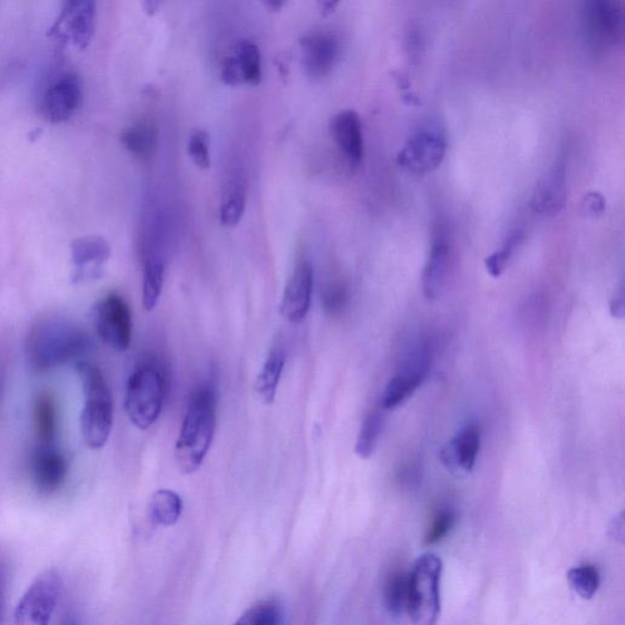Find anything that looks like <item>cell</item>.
<instances>
[{"mask_svg":"<svg viewBox=\"0 0 625 625\" xmlns=\"http://www.w3.org/2000/svg\"><path fill=\"white\" fill-rule=\"evenodd\" d=\"M122 142L130 153L145 158L153 154L156 145V130L151 122H140L126 129Z\"/></svg>","mask_w":625,"mask_h":625,"instance_id":"cell-27","label":"cell"},{"mask_svg":"<svg viewBox=\"0 0 625 625\" xmlns=\"http://www.w3.org/2000/svg\"><path fill=\"white\" fill-rule=\"evenodd\" d=\"M168 393V377L158 360L150 359L137 367L127 381L125 409L131 423L150 429L160 419Z\"/></svg>","mask_w":625,"mask_h":625,"instance_id":"cell-4","label":"cell"},{"mask_svg":"<svg viewBox=\"0 0 625 625\" xmlns=\"http://www.w3.org/2000/svg\"><path fill=\"white\" fill-rule=\"evenodd\" d=\"M347 290L344 285H336L331 286L327 291V295L324 297V305L326 309L330 312V315H339L341 310H344L347 305Z\"/></svg>","mask_w":625,"mask_h":625,"instance_id":"cell-35","label":"cell"},{"mask_svg":"<svg viewBox=\"0 0 625 625\" xmlns=\"http://www.w3.org/2000/svg\"><path fill=\"white\" fill-rule=\"evenodd\" d=\"M566 578L571 588L585 600L594 598L601 583L598 569L591 564L574 566Z\"/></svg>","mask_w":625,"mask_h":625,"instance_id":"cell-32","label":"cell"},{"mask_svg":"<svg viewBox=\"0 0 625 625\" xmlns=\"http://www.w3.org/2000/svg\"><path fill=\"white\" fill-rule=\"evenodd\" d=\"M339 3L337 2H324L321 3V10L320 12L324 15H329L330 13L334 12L336 5Z\"/></svg>","mask_w":625,"mask_h":625,"instance_id":"cell-40","label":"cell"},{"mask_svg":"<svg viewBox=\"0 0 625 625\" xmlns=\"http://www.w3.org/2000/svg\"><path fill=\"white\" fill-rule=\"evenodd\" d=\"M160 3L158 2H146L143 3L144 7V12L149 13L150 15H153L154 13L158 12V8H160Z\"/></svg>","mask_w":625,"mask_h":625,"instance_id":"cell-41","label":"cell"},{"mask_svg":"<svg viewBox=\"0 0 625 625\" xmlns=\"http://www.w3.org/2000/svg\"><path fill=\"white\" fill-rule=\"evenodd\" d=\"M446 151L445 135L432 127H425L409 136L397 154V163L410 173L423 175L442 165Z\"/></svg>","mask_w":625,"mask_h":625,"instance_id":"cell-9","label":"cell"},{"mask_svg":"<svg viewBox=\"0 0 625 625\" xmlns=\"http://www.w3.org/2000/svg\"><path fill=\"white\" fill-rule=\"evenodd\" d=\"M455 522L456 516L452 511L442 510L437 512L426 532L425 544L435 545L445 539V536L451 532Z\"/></svg>","mask_w":625,"mask_h":625,"instance_id":"cell-34","label":"cell"},{"mask_svg":"<svg viewBox=\"0 0 625 625\" xmlns=\"http://www.w3.org/2000/svg\"><path fill=\"white\" fill-rule=\"evenodd\" d=\"M182 498L178 493L163 488L153 494L150 515L154 524L171 526L179 522L182 514Z\"/></svg>","mask_w":625,"mask_h":625,"instance_id":"cell-26","label":"cell"},{"mask_svg":"<svg viewBox=\"0 0 625 625\" xmlns=\"http://www.w3.org/2000/svg\"><path fill=\"white\" fill-rule=\"evenodd\" d=\"M84 101V85L80 76L65 73L55 78L41 100V114L48 123L63 124L71 120Z\"/></svg>","mask_w":625,"mask_h":625,"instance_id":"cell-11","label":"cell"},{"mask_svg":"<svg viewBox=\"0 0 625 625\" xmlns=\"http://www.w3.org/2000/svg\"><path fill=\"white\" fill-rule=\"evenodd\" d=\"M5 564L2 559H0V605H2V599L4 594V586H5Z\"/></svg>","mask_w":625,"mask_h":625,"instance_id":"cell-39","label":"cell"},{"mask_svg":"<svg viewBox=\"0 0 625 625\" xmlns=\"http://www.w3.org/2000/svg\"><path fill=\"white\" fill-rule=\"evenodd\" d=\"M315 290V270L308 260H301L288 282L281 302V316L292 324L306 319Z\"/></svg>","mask_w":625,"mask_h":625,"instance_id":"cell-13","label":"cell"},{"mask_svg":"<svg viewBox=\"0 0 625 625\" xmlns=\"http://www.w3.org/2000/svg\"><path fill=\"white\" fill-rule=\"evenodd\" d=\"M165 281V260L161 253L146 251L143 259L142 301L145 310L158 305Z\"/></svg>","mask_w":625,"mask_h":625,"instance_id":"cell-23","label":"cell"},{"mask_svg":"<svg viewBox=\"0 0 625 625\" xmlns=\"http://www.w3.org/2000/svg\"><path fill=\"white\" fill-rule=\"evenodd\" d=\"M449 264V247L445 239L438 238L432 250L423 271V292L429 301L442 296Z\"/></svg>","mask_w":625,"mask_h":625,"instance_id":"cell-21","label":"cell"},{"mask_svg":"<svg viewBox=\"0 0 625 625\" xmlns=\"http://www.w3.org/2000/svg\"><path fill=\"white\" fill-rule=\"evenodd\" d=\"M72 281L91 282L103 277L112 256L110 242L101 237L78 238L72 243Z\"/></svg>","mask_w":625,"mask_h":625,"instance_id":"cell-12","label":"cell"},{"mask_svg":"<svg viewBox=\"0 0 625 625\" xmlns=\"http://www.w3.org/2000/svg\"><path fill=\"white\" fill-rule=\"evenodd\" d=\"M266 4L269 9L276 10V12L277 10H280L283 5H285V3L282 2H267Z\"/></svg>","mask_w":625,"mask_h":625,"instance_id":"cell-42","label":"cell"},{"mask_svg":"<svg viewBox=\"0 0 625 625\" xmlns=\"http://www.w3.org/2000/svg\"><path fill=\"white\" fill-rule=\"evenodd\" d=\"M384 600L390 613L398 615L407 611L408 574L393 572L388 575L384 588Z\"/></svg>","mask_w":625,"mask_h":625,"instance_id":"cell-31","label":"cell"},{"mask_svg":"<svg viewBox=\"0 0 625 625\" xmlns=\"http://www.w3.org/2000/svg\"><path fill=\"white\" fill-rule=\"evenodd\" d=\"M34 426L37 446H53L56 443L59 418L56 400L52 394L41 393L34 404Z\"/></svg>","mask_w":625,"mask_h":625,"instance_id":"cell-22","label":"cell"},{"mask_svg":"<svg viewBox=\"0 0 625 625\" xmlns=\"http://www.w3.org/2000/svg\"><path fill=\"white\" fill-rule=\"evenodd\" d=\"M443 561L434 553L419 557L412 572L408 574L407 611L413 625H436L442 601Z\"/></svg>","mask_w":625,"mask_h":625,"instance_id":"cell-5","label":"cell"},{"mask_svg":"<svg viewBox=\"0 0 625 625\" xmlns=\"http://www.w3.org/2000/svg\"><path fill=\"white\" fill-rule=\"evenodd\" d=\"M283 609L277 600H263L244 612L234 625H282Z\"/></svg>","mask_w":625,"mask_h":625,"instance_id":"cell-30","label":"cell"},{"mask_svg":"<svg viewBox=\"0 0 625 625\" xmlns=\"http://www.w3.org/2000/svg\"><path fill=\"white\" fill-rule=\"evenodd\" d=\"M76 370L85 399L81 412L82 437L88 447L101 449L110 439L114 424L111 388L103 371L90 361H78Z\"/></svg>","mask_w":625,"mask_h":625,"instance_id":"cell-3","label":"cell"},{"mask_svg":"<svg viewBox=\"0 0 625 625\" xmlns=\"http://www.w3.org/2000/svg\"><path fill=\"white\" fill-rule=\"evenodd\" d=\"M523 240V229L516 228L507 234L500 248L486 257L485 268L493 278H500L502 276L514 253L521 247Z\"/></svg>","mask_w":625,"mask_h":625,"instance_id":"cell-28","label":"cell"},{"mask_svg":"<svg viewBox=\"0 0 625 625\" xmlns=\"http://www.w3.org/2000/svg\"><path fill=\"white\" fill-rule=\"evenodd\" d=\"M246 184L241 179H232L225 188L220 202V222L225 228H234L240 224L246 211Z\"/></svg>","mask_w":625,"mask_h":625,"instance_id":"cell-25","label":"cell"},{"mask_svg":"<svg viewBox=\"0 0 625 625\" xmlns=\"http://www.w3.org/2000/svg\"><path fill=\"white\" fill-rule=\"evenodd\" d=\"M610 535L612 539L618 543L624 541V513L621 512L617 516L613 518L610 524Z\"/></svg>","mask_w":625,"mask_h":625,"instance_id":"cell-38","label":"cell"},{"mask_svg":"<svg viewBox=\"0 0 625 625\" xmlns=\"http://www.w3.org/2000/svg\"><path fill=\"white\" fill-rule=\"evenodd\" d=\"M31 473L39 492L54 494L66 483L67 459L55 445L37 446L31 458Z\"/></svg>","mask_w":625,"mask_h":625,"instance_id":"cell-18","label":"cell"},{"mask_svg":"<svg viewBox=\"0 0 625 625\" xmlns=\"http://www.w3.org/2000/svg\"><path fill=\"white\" fill-rule=\"evenodd\" d=\"M188 152L191 161L200 169H208L212 164L211 139L207 131L194 130L190 135Z\"/></svg>","mask_w":625,"mask_h":625,"instance_id":"cell-33","label":"cell"},{"mask_svg":"<svg viewBox=\"0 0 625 625\" xmlns=\"http://www.w3.org/2000/svg\"><path fill=\"white\" fill-rule=\"evenodd\" d=\"M90 336L75 321L63 317L38 320L27 336L26 354L36 370L48 371L85 356Z\"/></svg>","mask_w":625,"mask_h":625,"instance_id":"cell-1","label":"cell"},{"mask_svg":"<svg viewBox=\"0 0 625 625\" xmlns=\"http://www.w3.org/2000/svg\"><path fill=\"white\" fill-rule=\"evenodd\" d=\"M481 430L467 425L444 448L439 457L449 473L461 477L471 474L481 451Z\"/></svg>","mask_w":625,"mask_h":625,"instance_id":"cell-17","label":"cell"},{"mask_svg":"<svg viewBox=\"0 0 625 625\" xmlns=\"http://www.w3.org/2000/svg\"><path fill=\"white\" fill-rule=\"evenodd\" d=\"M217 428V393L211 384L193 391L175 446L176 463L183 474L197 472L207 457Z\"/></svg>","mask_w":625,"mask_h":625,"instance_id":"cell-2","label":"cell"},{"mask_svg":"<svg viewBox=\"0 0 625 625\" xmlns=\"http://www.w3.org/2000/svg\"><path fill=\"white\" fill-rule=\"evenodd\" d=\"M384 417L374 410L368 414L357 437L355 452L361 459H368L375 452L381 432H383Z\"/></svg>","mask_w":625,"mask_h":625,"instance_id":"cell-29","label":"cell"},{"mask_svg":"<svg viewBox=\"0 0 625 625\" xmlns=\"http://www.w3.org/2000/svg\"><path fill=\"white\" fill-rule=\"evenodd\" d=\"M428 373V354L420 350L413 360L399 371L385 386L380 405L385 410H394L407 403L424 383Z\"/></svg>","mask_w":625,"mask_h":625,"instance_id":"cell-16","label":"cell"},{"mask_svg":"<svg viewBox=\"0 0 625 625\" xmlns=\"http://www.w3.org/2000/svg\"><path fill=\"white\" fill-rule=\"evenodd\" d=\"M566 201V171L563 162H556L535 186L530 205L534 213H560Z\"/></svg>","mask_w":625,"mask_h":625,"instance_id":"cell-19","label":"cell"},{"mask_svg":"<svg viewBox=\"0 0 625 625\" xmlns=\"http://www.w3.org/2000/svg\"><path fill=\"white\" fill-rule=\"evenodd\" d=\"M624 9L614 0H595L584 10L586 37L598 48L617 46L624 36Z\"/></svg>","mask_w":625,"mask_h":625,"instance_id":"cell-10","label":"cell"},{"mask_svg":"<svg viewBox=\"0 0 625 625\" xmlns=\"http://www.w3.org/2000/svg\"><path fill=\"white\" fill-rule=\"evenodd\" d=\"M611 316L615 319H623L625 316V293L624 283L614 291L610 303Z\"/></svg>","mask_w":625,"mask_h":625,"instance_id":"cell-37","label":"cell"},{"mask_svg":"<svg viewBox=\"0 0 625 625\" xmlns=\"http://www.w3.org/2000/svg\"><path fill=\"white\" fill-rule=\"evenodd\" d=\"M262 55L256 43L243 39L234 46L232 54L225 58L221 81L231 87L257 86L262 81Z\"/></svg>","mask_w":625,"mask_h":625,"instance_id":"cell-14","label":"cell"},{"mask_svg":"<svg viewBox=\"0 0 625 625\" xmlns=\"http://www.w3.org/2000/svg\"><path fill=\"white\" fill-rule=\"evenodd\" d=\"M95 329L104 344L124 352L131 345L132 315L129 303L117 293H110L95 308Z\"/></svg>","mask_w":625,"mask_h":625,"instance_id":"cell-8","label":"cell"},{"mask_svg":"<svg viewBox=\"0 0 625 625\" xmlns=\"http://www.w3.org/2000/svg\"><path fill=\"white\" fill-rule=\"evenodd\" d=\"M340 42L329 33H312L302 38L301 52L303 67L308 76L322 78L328 76L339 61Z\"/></svg>","mask_w":625,"mask_h":625,"instance_id":"cell-15","label":"cell"},{"mask_svg":"<svg viewBox=\"0 0 625 625\" xmlns=\"http://www.w3.org/2000/svg\"><path fill=\"white\" fill-rule=\"evenodd\" d=\"M61 625H78L74 617H66Z\"/></svg>","mask_w":625,"mask_h":625,"instance_id":"cell-43","label":"cell"},{"mask_svg":"<svg viewBox=\"0 0 625 625\" xmlns=\"http://www.w3.org/2000/svg\"><path fill=\"white\" fill-rule=\"evenodd\" d=\"M331 135L346 161L358 166L365 156L363 126L357 112L347 110L334 116Z\"/></svg>","mask_w":625,"mask_h":625,"instance_id":"cell-20","label":"cell"},{"mask_svg":"<svg viewBox=\"0 0 625 625\" xmlns=\"http://www.w3.org/2000/svg\"><path fill=\"white\" fill-rule=\"evenodd\" d=\"M61 590V574L55 570H48L39 574L16 605V625H49L55 612Z\"/></svg>","mask_w":625,"mask_h":625,"instance_id":"cell-6","label":"cell"},{"mask_svg":"<svg viewBox=\"0 0 625 625\" xmlns=\"http://www.w3.org/2000/svg\"><path fill=\"white\" fill-rule=\"evenodd\" d=\"M286 363V354L280 347L273 348L264 363L256 381V393L264 405H271L276 400L283 368Z\"/></svg>","mask_w":625,"mask_h":625,"instance_id":"cell-24","label":"cell"},{"mask_svg":"<svg viewBox=\"0 0 625 625\" xmlns=\"http://www.w3.org/2000/svg\"><path fill=\"white\" fill-rule=\"evenodd\" d=\"M583 208L586 214L591 215V217H598L604 212L605 201L602 194L599 192H590L585 194Z\"/></svg>","mask_w":625,"mask_h":625,"instance_id":"cell-36","label":"cell"},{"mask_svg":"<svg viewBox=\"0 0 625 625\" xmlns=\"http://www.w3.org/2000/svg\"><path fill=\"white\" fill-rule=\"evenodd\" d=\"M97 9L93 2H66L55 22L49 27L48 36L63 44L86 49L95 34Z\"/></svg>","mask_w":625,"mask_h":625,"instance_id":"cell-7","label":"cell"}]
</instances>
